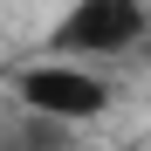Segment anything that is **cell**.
<instances>
[{
  "instance_id": "obj_1",
  "label": "cell",
  "mask_w": 151,
  "mask_h": 151,
  "mask_svg": "<svg viewBox=\"0 0 151 151\" xmlns=\"http://www.w3.org/2000/svg\"><path fill=\"white\" fill-rule=\"evenodd\" d=\"M14 96H21L28 117L69 124V131H83V124H96L110 110V83L89 62H62V55H41L28 69H14Z\"/></svg>"
},
{
  "instance_id": "obj_3",
  "label": "cell",
  "mask_w": 151,
  "mask_h": 151,
  "mask_svg": "<svg viewBox=\"0 0 151 151\" xmlns=\"http://www.w3.org/2000/svg\"><path fill=\"white\" fill-rule=\"evenodd\" d=\"M0 151H76V131H69V124H48V117H28V110H21L7 131H0Z\"/></svg>"
},
{
  "instance_id": "obj_2",
  "label": "cell",
  "mask_w": 151,
  "mask_h": 151,
  "mask_svg": "<svg viewBox=\"0 0 151 151\" xmlns=\"http://www.w3.org/2000/svg\"><path fill=\"white\" fill-rule=\"evenodd\" d=\"M144 28H151L144 0H69V14L48 35V55H62V62H103V55L137 48Z\"/></svg>"
}]
</instances>
